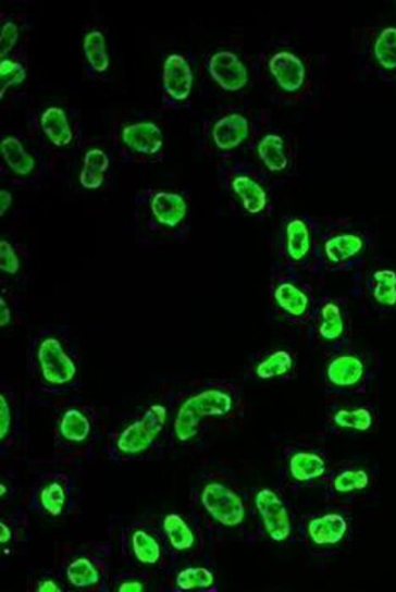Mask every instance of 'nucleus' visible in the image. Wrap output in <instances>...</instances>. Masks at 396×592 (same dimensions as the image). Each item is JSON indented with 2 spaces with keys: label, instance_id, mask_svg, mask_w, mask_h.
Instances as JSON below:
<instances>
[{
  "label": "nucleus",
  "instance_id": "f257e3e1",
  "mask_svg": "<svg viewBox=\"0 0 396 592\" xmlns=\"http://www.w3.org/2000/svg\"><path fill=\"white\" fill-rule=\"evenodd\" d=\"M137 237L149 247L181 243L190 230L189 202L177 192L146 188L134 200Z\"/></svg>",
  "mask_w": 396,
  "mask_h": 592
},
{
  "label": "nucleus",
  "instance_id": "f03ea898",
  "mask_svg": "<svg viewBox=\"0 0 396 592\" xmlns=\"http://www.w3.org/2000/svg\"><path fill=\"white\" fill-rule=\"evenodd\" d=\"M29 370L39 390L50 395L74 391L79 367L69 336L58 329H46L35 335L29 349Z\"/></svg>",
  "mask_w": 396,
  "mask_h": 592
},
{
  "label": "nucleus",
  "instance_id": "7ed1b4c3",
  "mask_svg": "<svg viewBox=\"0 0 396 592\" xmlns=\"http://www.w3.org/2000/svg\"><path fill=\"white\" fill-rule=\"evenodd\" d=\"M372 237L348 219H333L320 226L314 272H351L363 267Z\"/></svg>",
  "mask_w": 396,
  "mask_h": 592
},
{
  "label": "nucleus",
  "instance_id": "20e7f679",
  "mask_svg": "<svg viewBox=\"0 0 396 592\" xmlns=\"http://www.w3.org/2000/svg\"><path fill=\"white\" fill-rule=\"evenodd\" d=\"M236 407L235 387L223 383L206 385L181 402L172 430L180 443H189L199 435L202 423L211 418H226Z\"/></svg>",
  "mask_w": 396,
  "mask_h": 592
},
{
  "label": "nucleus",
  "instance_id": "39448f33",
  "mask_svg": "<svg viewBox=\"0 0 396 592\" xmlns=\"http://www.w3.org/2000/svg\"><path fill=\"white\" fill-rule=\"evenodd\" d=\"M379 375L378 357L354 350L350 345L331 353L324 363L323 385L327 393L344 399H359L369 394Z\"/></svg>",
  "mask_w": 396,
  "mask_h": 592
},
{
  "label": "nucleus",
  "instance_id": "423d86ee",
  "mask_svg": "<svg viewBox=\"0 0 396 592\" xmlns=\"http://www.w3.org/2000/svg\"><path fill=\"white\" fill-rule=\"evenodd\" d=\"M319 232L320 224L308 215L284 219L277 237V267L301 274H317Z\"/></svg>",
  "mask_w": 396,
  "mask_h": 592
},
{
  "label": "nucleus",
  "instance_id": "0eeeda50",
  "mask_svg": "<svg viewBox=\"0 0 396 592\" xmlns=\"http://www.w3.org/2000/svg\"><path fill=\"white\" fill-rule=\"evenodd\" d=\"M301 274L274 268L270 296L274 310L283 320L296 325H309L319 299L312 283Z\"/></svg>",
  "mask_w": 396,
  "mask_h": 592
},
{
  "label": "nucleus",
  "instance_id": "6e6552de",
  "mask_svg": "<svg viewBox=\"0 0 396 592\" xmlns=\"http://www.w3.org/2000/svg\"><path fill=\"white\" fill-rule=\"evenodd\" d=\"M220 180L230 196L239 202L244 211L256 218H267L272 212L271 192L267 177L249 163L232 159L223 160Z\"/></svg>",
  "mask_w": 396,
  "mask_h": 592
},
{
  "label": "nucleus",
  "instance_id": "1a4fd4ad",
  "mask_svg": "<svg viewBox=\"0 0 396 592\" xmlns=\"http://www.w3.org/2000/svg\"><path fill=\"white\" fill-rule=\"evenodd\" d=\"M271 89L289 103H302L312 95V73L308 61L292 50H279L265 61Z\"/></svg>",
  "mask_w": 396,
  "mask_h": 592
},
{
  "label": "nucleus",
  "instance_id": "9d476101",
  "mask_svg": "<svg viewBox=\"0 0 396 592\" xmlns=\"http://www.w3.org/2000/svg\"><path fill=\"white\" fill-rule=\"evenodd\" d=\"M312 338L330 353L347 348L351 340V313L343 296L319 299L309 323Z\"/></svg>",
  "mask_w": 396,
  "mask_h": 592
},
{
  "label": "nucleus",
  "instance_id": "9b49d317",
  "mask_svg": "<svg viewBox=\"0 0 396 592\" xmlns=\"http://www.w3.org/2000/svg\"><path fill=\"white\" fill-rule=\"evenodd\" d=\"M164 134L151 121H137L122 126L115 147L126 163H152L164 159Z\"/></svg>",
  "mask_w": 396,
  "mask_h": 592
},
{
  "label": "nucleus",
  "instance_id": "f8f14e48",
  "mask_svg": "<svg viewBox=\"0 0 396 592\" xmlns=\"http://www.w3.org/2000/svg\"><path fill=\"white\" fill-rule=\"evenodd\" d=\"M169 420L165 405L154 404L147 408L138 420L122 430L116 436V451L125 456L144 454L164 433Z\"/></svg>",
  "mask_w": 396,
  "mask_h": 592
},
{
  "label": "nucleus",
  "instance_id": "ddd939ff",
  "mask_svg": "<svg viewBox=\"0 0 396 592\" xmlns=\"http://www.w3.org/2000/svg\"><path fill=\"white\" fill-rule=\"evenodd\" d=\"M355 295L374 313H396V270L372 268L358 275Z\"/></svg>",
  "mask_w": 396,
  "mask_h": 592
},
{
  "label": "nucleus",
  "instance_id": "4468645a",
  "mask_svg": "<svg viewBox=\"0 0 396 592\" xmlns=\"http://www.w3.org/2000/svg\"><path fill=\"white\" fill-rule=\"evenodd\" d=\"M361 55L383 81L396 79V26L383 25L368 29L361 45Z\"/></svg>",
  "mask_w": 396,
  "mask_h": 592
},
{
  "label": "nucleus",
  "instance_id": "2eb2a0df",
  "mask_svg": "<svg viewBox=\"0 0 396 592\" xmlns=\"http://www.w3.org/2000/svg\"><path fill=\"white\" fill-rule=\"evenodd\" d=\"M200 504L211 519L225 528H237L247 517L242 496L236 490L220 482H211L202 488Z\"/></svg>",
  "mask_w": 396,
  "mask_h": 592
},
{
  "label": "nucleus",
  "instance_id": "dca6fc26",
  "mask_svg": "<svg viewBox=\"0 0 396 592\" xmlns=\"http://www.w3.org/2000/svg\"><path fill=\"white\" fill-rule=\"evenodd\" d=\"M250 120L238 111L225 112L212 122L209 130L211 146L223 160L232 159L251 136Z\"/></svg>",
  "mask_w": 396,
  "mask_h": 592
},
{
  "label": "nucleus",
  "instance_id": "f3484780",
  "mask_svg": "<svg viewBox=\"0 0 396 592\" xmlns=\"http://www.w3.org/2000/svg\"><path fill=\"white\" fill-rule=\"evenodd\" d=\"M195 87V73L185 55L171 54L162 66V100L164 106L177 109L189 100Z\"/></svg>",
  "mask_w": 396,
  "mask_h": 592
},
{
  "label": "nucleus",
  "instance_id": "a211bd4d",
  "mask_svg": "<svg viewBox=\"0 0 396 592\" xmlns=\"http://www.w3.org/2000/svg\"><path fill=\"white\" fill-rule=\"evenodd\" d=\"M256 507L263 529L273 543H286L293 534V520L283 498L272 489H260L256 495Z\"/></svg>",
  "mask_w": 396,
  "mask_h": 592
},
{
  "label": "nucleus",
  "instance_id": "6ab92c4d",
  "mask_svg": "<svg viewBox=\"0 0 396 592\" xmlns=\"http://www.w3.org/2000/svg\"><path fill=\"white\" fill-rule=\"evenodd\" d=\"M378 423V411L368 403H342L329 414V424L338 433L368 434Z\"/></svg>",
  "mask_w": 396,
  "mask_h": 592
},
{
  "label": "nucleus",
  "instance_id": "aec40b11",
  "mask_svg": "<svg viewBox=\"0 0 396 592\" xmlns=\"http://www.w3.org/2000/svg\"><path fill=\"white\" fill-rule=\"evenodd\" d=\"M208 73L213 82L227 94H238L249 84V70L231 50H220L208 60Z\"/></svg>",
  "mask_w": 396,
  "mask_h": 592
},
{
  "label": "nucleus",
  "instance_id": "412c9836",
  "mask_svg": "<svg viewBox=\"0 0 396 592\" xmlns=\"http://www.w3.org/2000/svg\"><path fill=\"white\" fill-rule=\"evenodd\" d=\"M307 533L314 546L324 548L339 546L349 538V518L339 513L314 517L308 525Z\"/></svg>",
  "mask_w": 396,
  "mask_h": 592
},
{
  "label": "nucleus",
  "instance_id": "4be33fe9",
  "mask_svg": "<svg viewBox=\"0 0 396 592\" xmlns=\"http://www.w3.org/2000/svg\"><path fill=\"white\" fill-rule=\"evenodd\" d=\"M96 422V412L89 407H70L59 418L58 437L71 445L85 444L95 434Z\"/></svg>",
  "mask_w": 396,
  "mask_h": 592
},
{
  "label": "nucleus",
  "instance_id": "5701e85b",
  "mask_svg": "<svg viewBox=\"0 0 396 592\" xmlns=\"http://www.w3.org/2000/svg\"><path fill=\"white\" fill-rule=\"evenodd\" d=\"M257 158L270 175L281 176L292 168V148L277 132H268L257 141Z\"/></svg>",
  "mask_w": 396,
  "mask_h": 592
},
{
  "label": "nucleus",
  "instance_id": "b1692460",
  "mask_svg": "<svg viewBox=\"0 0 396 592\" xmlns=\"http://www.w3.org/2000/svg\"><path fill=\"white\" fill-rule=\"evenodd\" d=\"M372 469L361 465H349L331 478L330 490L333 495L354 497L368 493L373 485Z\"/></svg>",
  "mask_w": 396,
  "mask_h": 592
},
{
  "label": "nucleus",
  "instance_id": "393cba45",
  "mask_svg": "<svg viewBox=\"0 0 396 592\" xmlns=\"http://www.w3.org/2000/svg\"><path fill=\"white\" fill-rule=\"evenodd\" d=\"M327 472L326 459L317 453L299 451L288 459V473L293 481L299 484L318 482L326 477Z\"/></svg>",
  "mask_w": 396,
  "mask_h": 592
},
{
  "label": "nucleus",
  "instance_id": "a878e982",
  "mask_svg": "<svg viewBox=\"0 0 396 592\" xmlns=\"http://www.w3.org/2000/svg\"><path fill=\"white\" fill-rule=\"evenodd\" d=\"M0 152L7 168L15 177L26 180L34 175L37 169L36 159L22 140L13 136L5 137L0 143Z\"/></svg>",
  "mask_w": 396,
  "mask_h": 592
},
{
  "label": "nucleus",
  "instance_id": "bb28decb",
  "mask_svg": "<svg viewBox=\"0 0 396 592\" xmlns=\"http://www.w3.org/2000/svg\"><path fill=\"white\" fill-rule=\"evenodd\" d=\"M40 130L57 148H66L74 141V131L70 125L66 112L58 107H50L39 119Z\"/></svg>",
  "mask_w": 396,
  "mask_h": 592
},
{
  "label": "nucleus",
  "instance_id": "cd10ccee",
  "mask_svg": "<svg viewBox=\"0 0 396 592\" xmlns=\"http://www.w3.org/2000/svg\"><path fill=\"white\" fill-rule=\"evenodd\" d=\"M110 168V158L104 150L95 148L86 152L84 166L79 172V185L87 190H97L104 186Z\"/></svg>",
  "mask_w": 396,
  "mask_h": 592
},
{
  "label": "nucleus",
  "instance_id": "c85d7f7f",
  "mask_svg": "<svg viewBox=\"0 0 396 592\" xmlns=\"http://www.w3.org/2000/svg\"><path fill=\"white\" fill-rule=\"evenodd\" d=\"M296 357L288 350H276L261 360L256 367L260 381H287L296 370Z\"/></svg>",
  "mask_w": 396,
  "mask_h": 592
},
{
  "label": "nucleus",
  "instance_id": "c756f323",
  "mask_svg": "<svg viewBox=\"0 0 396 592\" xmlns=\"http://www.w3.org/2000/svg\"><path fill=\"white\" fill-rule=\"evenodd\" d=\"M85 61L90 73L103 75L110 66L107 39L101 30L95 29L87 34L83 45Z\"/></svg>",
  "mask_w": 396,
  "mask_h": 592
},
{
  "label": "nucleus",
  "instance_id": "7c9ffc66",
  "mask_svg": "<svg viewBox=\"0 0 396 592\" xmlns=\"http://www.w3.org/2000/svg\"><path fill=\"white\" fill-rule=\"evenodd\" d=\"M164 532L172 548L178 553H185L196 545V535L186 522V519L177 514L168 515L164 518Z\"/></svg>",
  "mask_w": 396,
  "mask_h": 592
},
{
  "label": "nucleus",
  "instance_id": "2f4dec72",
  "mask_svg": "<svg viewBox=\"0 0 396 592\" xmlns=\"http://www.w3.org/2000/svg\"><path fill=\"white\" fill-rule=\"evenodd\" d=\"M70 584L77 589L95 587L100 581L99 569L86 557L74 560L66 569Z\"/></svg>",
  "mask_w": 396,
  "mask_h": 592
},
{
  "label": "nucleus",
  "instance_id": "473e14b6",
  "mask_svg": "<svg viewBox=\"0 0 396 592\" xmlns=\"http://www.w3.org/2000/svg\"><path fill=\"white\" fill-rule=\"evenodd\" d=\"M132 548L138 563L152 566L157 565L161 558V547L157 539L146 530H136L132 536Z\"/></svg>",
  "mask_w": 396,
  "mask_h": 592
},
{
  "label": "nucleus",
  "instance_id": "72a5a7b5",
  "mask_svg": "<svg viewBox=\"0 0 396 592\" xmlns=\"http://www.w3.org/2000/svg\"><path fill=\"white\" fill-rule=\"evenodd\" d=\"M176 585L181 591L207 590L215 587V576L205 567H190L180 571Z\"/></svg>",
  "mask_w": 396,
  "mask_h": 592
},
{
  "label": "nucleus",
  "instance_id": "f704fd0d",
  "mask_svg": "<svg viewBox=\"0 0 396 592\" xmlns=\"http://www.w3.org/2000/svg\"><path fill=\"white\" fill-rule=\"evenodd\" d=\"M38 498L44 511L49 516L59 517L63 515L67 503L66 489L59 482H50L40 490Z\"/></svg>",
  "mask_w": 396,
  "mask_h": 592
},
{
  "label": "nucleus",
  "instance_id": "c9c22d12",
  "mask_svg": "<svg viewBox=\"0 0 396 592\" xmlns=\"http://www.w3.org/2000/svg\"><path fill=\"white\" fill-rule=\"evenodd\" d=\"M27 78V71L22 63L13 59H2L0 61V99L4 96L9 88L23 85Z\"/></svg>",
  "mask_w": 396,
  "mask_h": 592
},
{
  "label": "nucleus",
  "instance_id": "e433bc0d",
  "mask_svg": "<svg viewBox=\"0 0 396 592\" xmlns=\"http://www.w3.org/2000/svg\"><path fill=\"white\" fill-rule=\"evenodd\" d=\"M22 270V260L14 247V244L7 239L0 240V271L15 278Z\"/></svg>",
  "mask_w": 396,
  "mask_h": 592
},
{
  "label": "nucleus",
  "instance_id": "4c0bfd02",
  "mask_svg": "<svg viewBox=\"0 0 396 592\" xmlns=\"http://www.w3.org/2000/svg\"><path fill=\"white\" fill-rule=\"evenodd\" d=\"M20 36L18 27L13 22H8L2 27V35H0V57L5 59L13 52L16 47Z\"/></svg>",
  "mask_w": 396,
  "mask_h": 592
},
{
  "label": "nucleus",
  "instance_id": "58836bf2",
  "mask_svg": "<svg viewBox=\"0 0 396 592\" xmlns=\"http://www.w3.org/2000/svg\"><path fill=\"white\" fill-rule=\"evenodd\" d=\"M0 421H2L0 423V439L4 442L13 425L12 406H10L5 394L0 395Z\"/></svg>",
  "mask_w": 396,
  "mask_h": 592
},
{
  "label": "nucleus",
  "instance_id": "ea45409f",
  "mask_svg": "<svg viewBox=\"0 0 396 592\" xmlns=\"http://www.w3.org/2000/svg\"><path fill=\"white\" fill-rule=\"evenodd\" d=\"M12 319H13L12 310H10L9 308V304L5 300V296H2V298H0V326L4 329V326L12 323Z\"/></svg>",
  "mask_w": 396,
  "mask_h": 592
},
{
  "label": "nucleus",
  "instance_id": "a19ab883",
  "mask_svg": "<svg viewBox=\"0 0 396 592\" xmlns=\"http://www.w3.org/2000/svg\"><path fill=\"white\" fill-rule=\"evenodd\" d=\"M13 203V194L7 189L0 190V218H4Z\"/></svg>",
  "mask_w": 396,
  "mask_h": 592
},
{
  "label": "nucleus",
  "instance_id": "79ce46f5",
  "mask_svg": "<svg viewBox=\"0 0 396 592\" xmlns=\"http://www.w3.org/2000/svg\"><path fill=\"white\" fill-rule=\"evenodd\" d=\"M119 592H141L145 591V585L140 581H125L122 583L119 589Z\"/></svg>",
  "mask_w": 396,
  "mask_h": 592
},
{
  "label": "nucleus",
  "instance_id": "37998d69",
  "mask_svg": "<svg viewBox=\"0 0 396 592\" xmlns=\"http://www.w3.org/2000/svg\"><path fill=\"white\" fill-rule=\"evenodd\" d=\"M37 591L39 592H60V587L55 583L54 580H44L40 581V583L37 587Z\"/></svg>",
  "mask_w": 396,
  "mask_h": 592
},
{
  "label": "nucleus",
  "instance_id": "c03bdc74",
  "mask_svg": "<svg viewBox=\"0 0 396 592\" xmlns=\"http://www.w3.org/2000/svg\"><path fill=\"white\" fill-rule=\"evenodd\" d=\"M12 539V530L4 522L0 523V543L3 545L9 544Z\"/></svg>",
  "mask_w": 396,
  "mask_h": 592
},
{
  "label": "nucleus",
  "instance_id": "a18cd8bd",
  "mask_svg": "<svg viewBox=\"0 0 396 592\" xmlns=\"http://www.w3.org/2000/svg\"><path fill=\"white\" fill-rule=\"evenodd\" d=\"M5 495V485L2 484V497Z\"/></svg>",
  "mask_w": 396,
  "mask_h": 592
}]
</instances>
